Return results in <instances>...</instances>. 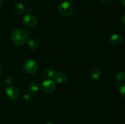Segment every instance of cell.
Listing matches in <instances>:
<instances>
[{
  "label": "cell",
  "mask_w": 125,
  "mask_h": 124,
  "mask_svg": "<svg viewBox=\"0 0 125 124\" xmlns=\"http://www.w3.org/2000/svg\"><path fill=\"white\" fill-rule=\"evenodd\" d=\"M1 74V68H0V74Z\"/></svg>",
  "instance_id": "obj_21"
},
{
  "label": "cell",
  "mask_w": 125,
  "mask_h": 124,
  "mask_svg": "<svg viewBox=\"0 0 125 124\" xmlns=\"http://www.w3.org/2000/svg\"><path fill=\"white\" fill-rule=\"evenodd\" d=\"M14 81V79L12 77V76H8L6 77V80H5V81H6V83L7 84V85H10V84L12 83Z\"/></svg>",
  "instance_id": "obj_15"
},
{
  "label": "cell",
  "mask_w": 125,
  "mask_h": 124,
  "mask_svg": "<svg viewBox=\"0 0 125 124\" xmlns=\"http://www.w3.org/2000/svg\"><path fill=\"white\" fill-rule=\"evenodd\" d=\"M119 89H120V94L122 95V96H123V97H125V89L124 85H122V86H119Z\"/></svg>",
  "instance_id": "obj_17"
},
{
  "label": "cell",
  "mask_w": 125,
  "mask_h": 124,
  "mask_svg": "<svg viewBox=\"0 0 125 124\" xmlns=\"http://www.w3.org/2000/svg\"><path fill=\"white\" fill-rule=\"evenodd\" d=\"M31 98H32V97H31V96H30V95L25 94L24 96V97H23V100H24V102H29V101L31 100Z\"/></svg>",
  "instance_id": "obj_16"
},
{
  "label": "cell",
  "mask_w": 125,
  "mask_h": 124,
  "mask_svg": "<svg viewBox=\"0 0 125 124\" xmlns=\"http://www.w3.org/2000/svg\"><path fill=\"white\" fill-rule=\"evenodd\" d=\"M54 124L53 122H46V124Z\"/></svg>",
  "instance_id": "obj_18"
},
{
  "label": "cell",
  "mask_w": 125,
  "mask_h": 124,
  "mask_svg": "<svg viewBox=\"0 0 125 124\" xmlns=\"http://www.w3.org/2000/svg\"><path fill=\"white\" fill-rule=\"evenodd\" d=\"M53 79L54 80L58 83H64L67 81L68 77L65 73L58 72L55 73Z\"/></svg>",
  "instance_id": "obj_7"
},
{
  "label": "cell",
  "mask_w": 125,
  "mask_h": 124,
  "mask_svg": "<svg viewBox=\"0 0 125 124\" xmlns=\"http://www.w3.org/2000/svg\"><path fill=\"white\" fill-rule=\"evenodd\" d=\"M68 1H70V0H68Z\"/></svg>",
  "instance_id": "obj_22"
},
{
  "label": "cell",
  "mask_w": 125,
  "mask_h": 124,
  "mask_svg": "<svg viewBox=\"0 0 125 124\" xmlns=\"http://www.w3.org/2000/svg\"><path fill=\"white\" fill-rule=\"evenodd\" d=\"M29 38V34L26 30L22 28H18L13 31L11 35V40L16 45L23 44L27 42Z\"/></svg>",
  "instance_id": "obj_1"
},
{
  "label": "cell",
  "mask_w": 125,
  "mask_h": 124,
  "mask_svg": "<svg viewBox=\"0 0 125 124\" xmlns=\"http://www.w3.org/2000/svg\"><path fill=\"white\" fill-rule=\"evenodd\" d=\"M90 75L94 79L97 80L101 77V72L98 68H94L90 71Z\"/></svg>",
  "instance_id": "obj_12"
},
{
  "label": "cell",
  "mask_w": 125,
  "mask_h": 124,
  "mask_svg": "<svg viewBox=\"0 0 125 124\" xmlns=\"http://www.w3.org/2000/svg\"><path fill=\"white\" fill-rule=\"evenodd\" d=\"M23 23L26 26L29 27H34L37 24V20L32 15L27 14L23 18Z\"/></svg>",
  "instance_id": "obj_6"
},
{
  "label": "cell",
  "mask_w": 125,
  "mask_h": 124,
  "mask_svg": "<svg viewBox=\"0 0 125 124\" xmlns=\"http://www.w3.org/2000/svg\"><path fill=\"white\" fill-rule=\"evenodd\" d=\"M1 4H2V1H1V0H0V7H1Z\"/></svg>",
  "instance_id": "obj_20"
},
{
  "label": "cell",
  "mask_w": 125,
  "mask_h": 124,
  "mask_svg": "<svg viewBox=\"0 0 125 124\" xmlns=\"http://www.w3.org/2000/svg\"><path fill=\"white\" fill-rule=\"evenodd\" d=\"M56 88V83L51 79H46L43 82L42 89L46 94H50L53 92Z\"/></svg>",
  "instance_id": "obj_4"
},
{
  "label": "cell",
  "mask_w": 125,
  "mask_h": 124,
  "mask_svg": "<svg viewBox=\"0 0 125 124\" xmlns=\"http://www.w3.org/2000/svg\"><path fill=\"white\" fill-rule=\"evenodd\" d=\"M55 73H56V72H55L54 69L51 68V69H49L48 70H47V71H46L45 72L43 73L41 77L42 79H46H46H50L51 78H53Z\"/></svg>",
  "instance_id": "obj_11"
},
{
  "label": "cell",
  "mask_w": 125,
  "mask_h": 124,
  "mask_svg": "<svg viewBox=\"0 0 125 124\" xmlns=\"http://www.w3.org/2000/svg\"><path fill=\"white\" fill-rule=\"evenodd\" d=\"M28 91L30 94L34 95L37 93L39 91V84L38 83L33 81L28 86Z\"/></svg>",
  "instance_id": "obj_8"
},
{
  "label": "cell",
  "mask_w": 125,
  "mask_h": 124,
  "mask_svg": "<svg viewBox=\"0 0 125 124\" xmlns=\"http://www.w3.org/2000/svg\"><path fill=\"white\" fill-rule=\"evenodd\" d=\"M14 9L15 10V12L17 13H19V14L24 13V12H25V7H24V4H23L22 3H20V2L17 3L15 5Z\"/></svg>",
  "instance_id": "obj_13"
},
{
  "label": "cell",
  "mask_w": 125,
  "mask_h": 124,
  "mask_svg": "<svg viewBox=\"0 0 125 124\" xmlns=\"http://www.w3.org/2000/svg\"><path fill=\"white\" fill-rule=\"evenodd\" d=\"M23 68L26 72L34 74L38 69V64L34 60L28 59L23 63Z\"/></svg>",
  "instance_id": "obj_3"
},
{
  "label": "cell",
  "mask_w": 125,
  "mask_h": 124,
  "mask_svg": "<svg viewBox=\"0 0 125 124\" xmlns=\"http://www.w3.org/2000/svg\"><path fill=\"white\" fill-rule=\"evenodd\" d=\"M27 47L31 50L36 49L38 47L37 41L35 40H29L27 41Z\"/></svg>",
  "instance_id": "obj_14"
},
{
  "label": "cell",
  "mask_w": 125,
  "mask_h": 124,
  "mask_svg": "<svg viewBox=\"0 0 125 124\" xmlns=\"http://www.w3.org/2000/svg\"><path fill=\"white\" fill-rule=\"evenodd\" d=\"M59 12L64 17H68L72 15L74 12V7L72 4L68 1H63L59 6Z\"/></svg>",
  "instance_id": "obj_2"
},
{
  "label": "cell",
  "mask_w": 125,
  "mask_h": 124,
  "mask_svg": "<svg viewBox=\"0 0 125 124\" xmlns=\"http://www.w3.org/2000/svg\"><path fill=\"white\" fill-rule=\"evenodd\" d=\"M6 94L11 100H16L19 97V91L18 89L13 86H10L6 88Z\"/></svg>",
  "instance_id": "obj_5"
},
{
  "label": "cell",
  "mask_w": 125,
  "mask_h": 124,
  "mask_svg": "<svg viewBox=\"0 0 125 124\" xmlns=\"http://www.w3.org/2000/svg\"><path fill=\"white\" fill-rule=\"evenodd\" d=\"M115 81L118 87L122 86V85H124L125 81V73L123 72L118 73L115 77Z\"/></svg>",
  "instance_id": "obj_10"
},
{
  "label": "cell",
  "mask_w": 125,
  "mask_h": 124,
  "mask_svg": "<svg viewBox=\"0 0 125 124\" xmlns=\"http://www.w3.org/2000/svg\"><path fill=\"white\" fill-rule=\"evenodd\" d=\"M122 4H123V6H125V0H122Z\"/></svg>",
  "instance_id": "obj_19"
},
{
  "label": "cell",
  "mask_w": 125,
  "mask_h": 124,
  "mask_svg": "<svg viewBox=\"0 0 125 124\" xmlns=\"http://www.w3.org/2000/svg\"><path fill=\"white\" fill-rule=\"evenodd\" d=\"M123 40L122 36L118 34H113L109 38V41L114 45H118L123 42Z\"/></svg>",
  "instance_id": "obj_9"
}]
</instances>
